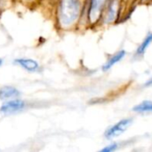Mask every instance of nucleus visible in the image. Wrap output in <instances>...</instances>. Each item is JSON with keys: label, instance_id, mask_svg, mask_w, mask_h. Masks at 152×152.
Returning <instances> with one entry per match:
<instances>
[{"label": "nucleus", "instance_id": "nucleus-11", "mask_svg": "<svg viewBox=\"0 0 152 152\" xmlns=\"http://www.w3.org/2000/svg\"><path fill=\"white\" fill-rule=\"evenodd\" d=\"M144 86H152V77L151 78H150V79L145 83Z\"/></svg>", "mask_w": 152, "mask_h": 152}, {"label": "nucleus", "instance_id": "nucleus-2", "mask_svg": "<svg viewBox=\"0 0 152 152\" xmlns=\"http://www.w3.org/2000/svg\"><path fill=\"white\" fill-rule=\"evenodd\" d=\"M132 122H133L132 118H124V119L118 121V123H116L115 125L110 126L105 132V134H104L105 137L107 139H112V138L121 135L131 126Z\"/></svg>", "mask_w": 152, "mask_h": 152}, {"label": "nucleus", "instance_id": "nucleus-4", "mask_svg": "<svg viewBox=\"0 0 152 152\" xmlns=\"http://www.w3.org/2000/svg\"><path fill=\"white\" fill-rule=\"evenodd\" d=\"M104 0H91V5H90V11H89V18L91 19L92 22L95 21L102 11V7L103 4Z\"/></svg>", "mask_w": 152, "mask_h": 152}, {"label": "nucleus", "instance_id": "nucleus-6", "mask_svg": "<svg viewBox=\"0 0 152 152\" xmlns=\"http://www.w3.org/2000/svg\"><path fill=\"white\" fill-rule=\"evenodd\" d=\"M126 55V51L125 50H122L118 53H117L115 55H113L111 58H110L108 60V61L105 63V65L102 67V70L103 71H107L108 69H110L113 65H115L117 62L120 61Z\"/></svg>", "mask_w": 152, "mask_h": 152}, {"label": "nucleus", "instance_id": "nucleus-7", "mask_svg": "<svg viewBox=\"0 0 152 152\" xmlns=\"http://www.w3.org/2000/svg\"><path fill=\"white\" fill-rule=\"evenodd\" d=\"M15 62L28 71H36L38 69L37 62L31 59H19V60H16Z\"/></svg>", "mask_w": 152, "mask_h": 152}, {"label": "nucleus", "instance_id": "nucleus-1", "mask_svg": "<svg viewBox=\"0 0 152 152\" xmlns=\"http://www.w3.org/2000/svg\"><path fill=\"white\" fill-rule=\"evenodd\" d=\"M80 0H61L60 9V19L63 25L72 24L80 12Z\"/></svg>", "mask_w": 152, "mask_h": 152}, {"label": "nucleus", "instance_id": "nucleus-5", "mask_svg": "<svg viewBox=\"0 0 152 152\" xmlns=\"http://www.w3.org/2000/svg\"><path fill=\"white\" fill-rule=\"evenodd\" d=\"M20 95V92L12 86H4L0 90V98L2 100L16 98Z\"/></svg>", "mask_w": 152, "mask_h": 152}, {"label": "nucleus", "instance_id": "nucleus-10", "mask_svg": "<svg viewBox=\"0 0 152 152\" xmlns=\"http://www.w3.org/2000/svg\"><path fill=\"white\" fill-rule=\"evenodd\" d=\"M118 149V144L117 143H113V144H110L107 147H105L104 149H102L101 151L102 152H112L114 151H116Z\"/></svg>", "mask_w": 152, "mask_h": 152}, {"label": "nucleus", "instance_id": "nucleus-8", "mask_svg": "<svg viewBox=\"0 0 152 152\" xmlns=\"http://www.w3.org/2000/svg\"><path fill=\"white\" fill-rule=\"evenodd\" d=\"M133 111L137 113H151L152 112V101H143L133 108Z\"/></svg>", "mask_w": 152, "mask_h": 152}, {"label": "nucleus", "instance_id": "nucleus-12", "mask_svg": "<svg viewBox=\"0 0 152 152\" xmlns=\"http://www.w3.org/2000/svg\"><path fill=\"white\" fill-rule=\"evenodd\" d=\"M1 63H2V60H0V65H1Z\"/></svg>", "mask_w": 152, "mask_h": 152}, {"label": "nucleus", "instance_id": "nucleus-3", "mask_svg": "<svg viewBox=\"0 0 152 152\" xmlns=\"http://www.w3.org/2000/svg\"><path fill=\"white\" fill-rule=\"evenodd\" d=\"M25 107V103L22 101L13 100L4 103L0 109V111L4 114H11L21 110Z\"/></svg>", "mask_w": 152, "mask_h": 152}, {"label": "nucleus", "instance_id": "nucleus-9", "mask_svg": "<svg viewBox=\"0 0 152 152\" xmlns=\"http://www.w3.org/2000/svg\"><path fill=\"white\" fill-rule=\"evenodd\" d=\"M152 43V33H149L147 35V37L144 38V40L142 41V43L139 45V47L136 50V55L141 56L142 54H144V53L146 52L147 48L149 47V45Z\"/></svg>", "mask_w": 152, "mask_h": 152}]
</instances>
